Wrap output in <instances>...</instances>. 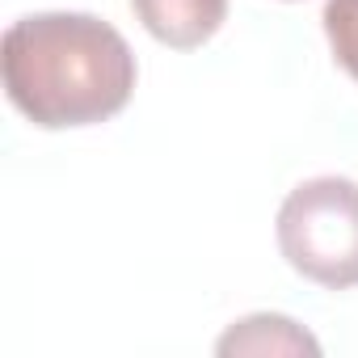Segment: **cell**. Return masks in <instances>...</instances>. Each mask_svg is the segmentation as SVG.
<instances>
[{"label":"cell","instance_id":"1","mask_svg":"<svg viewBox=\"0 0 358 358\" xmlns=\"http://www.w3.org/2000/svg\"><path fill=\"white\" fill-rule=\"evenodd\" d=\"M5 93L43 131L114 118L135 93L127 38L93 13H30L5 30Z\"/></svg>","mask_w":358,"mask_h":358},{"label":"cell","instance_id":"2","mask_svg":"<svg viewBox=\"0 0 358 358\" xmlns=\"http://www.w3.org/2000/svg\"><path fill=\"white\" fill-rule=\"evenodd\" d=\"M278 249L295 274L345 291L358 287V182L312 177L278 207Z\"/></svg>","mask_w":358,"mask_h":358},{"label":"cell","instance_id":"3","mask_svg":"<svg viewBox=\"0 0 358 358\" xmlns=\"http://www.w3.org/2000/svg\"><path fill=\"white\" fill-rule=\"evenodd\" d=\"M131 9L143 30L173 51L203 47L228 22V0H131Z\"/></svg>","mask_w":358,"mask_h":358},{"label":"cell","instance_id":"4","mask_svg":"<svg viewBox=\"0 0 358 358\" xmlns=\"http://www.w3.org/2000/svg\"><path fill=\"white\" fill-rule=\"evenodd\" d=\"M220 354H320V341L295 324L291 316H278V312H257V316H245L236 320L220 345Z\"/></svg>","mask_w":358,"mask_h":358},{"label":"cell","instance_id":"5","mask_svg":"<svg viewBox=\"0 0 358 358\" xmlns=\"http://www.w3.org/2000/svg\"><path fill=\"white\" fill-rule=\"evenodd\" d=\"M324 34L337 64L358 80V0H329L324 5Z\"/></svg>","mask_w":358,"mask_h":358}]
</instances>
